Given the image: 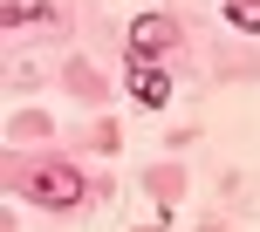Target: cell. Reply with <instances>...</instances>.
<instances>
[{
  "label": "cell",
  "instance_id": "1",
  "mask_svg": "<svg viewBox=\"0 0 260 232\" xmlns=\"http://www.w3.org/2000/svg\"><path fill=\"white\" fill-rule=\"evenodd\" d=\"M35 205H48V212H69V205H82V171L76 164H48V171H35Z\"/></svg>",
  "mask_w": 260,
  "mask_h": 232
},
{
  "label": "cell",
  "instance_id": "2",
  "mask_svg": "<svg viewBox=\"0 0 260 232\" xmlns=\"http://www.w3.org/2000/svg\"><path fill=\"white\" fill-rule=\"evenodd\" d=\"M171 41H178V27H171L165 14H137V21H130V48H137V62H151V55H165Z\"/></svg>",
  "mask_w": 260,
  "mask_h": 232
},
{
  "label": "cell",
  "instance_id": "3",
  "mask_svg": "<svg viewBox=\"0 0 260 232\" xmlns=\"http://www.w3.org/2000/svg\"><path fill=\"white\" fill-rule=\"evenodd\" d=\"M123 82H130V96H137L144 109H165V103H171V75H165L157 62H130Z\"/></svg>",
  "mask_w": 260,
  "mask_h": 232
},
{
  "label": "cell",
  "instance_id": "4",
  "mask_svg": "<svg viewBox=\"0 0 260 232\" xmlns=\"http://www.w3.org/2000/svg\"><path fill=\"white\" fill-rule=\"evenodd\" d=\"M226 14H233V27L260 34V0H226Z\"/></svg>",
  "mask_w": 260,
  "mask_h": 232
}]
</instances>
